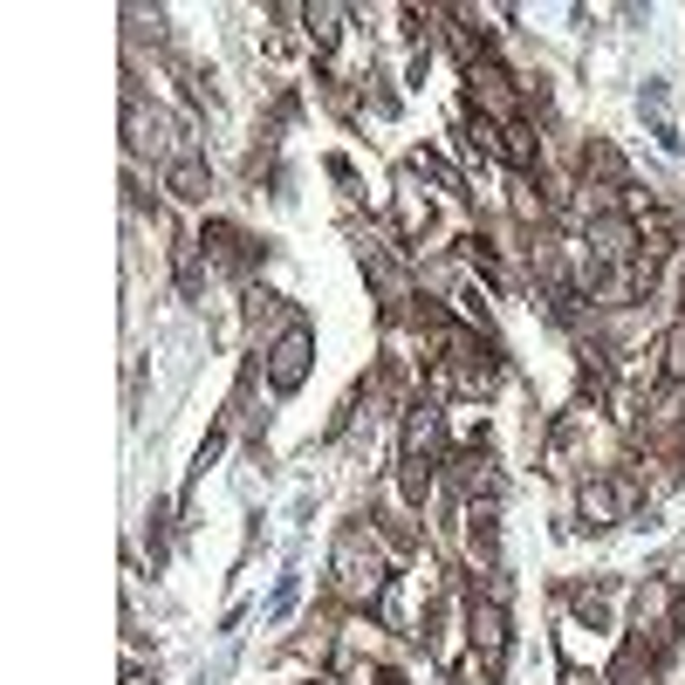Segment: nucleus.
I'll list each match as a JSON object with an SVG mask.
<instances>
[{
    "instance_id": "f257e3e1",
    "label": "nucleus",
    "mask_w": 685,
    "mask_h": 685,
    "mask_svg": "<svg viewBox=\"0 0 685 685\" xmlns=\"http://www.w3.org/2000/svg\"><path fill=\"white\" fill-rule=\"evenodd\" d=\"M330 570H336V590H343V596H356V603L377 596V590H384V555H377L371 528H350V535L336 542V562H330Z\"/></svg>"
},
{
    "instance_id": "f03ea898",
    "label": "nucleus",
    "mask_w": 685,
    "mask_h": 685,
    "mask_svg": "<svg viewBox=\"0 0 685 685\" xmlns=\"http://www.w3.org/2000/svg\"><path fill=\"white\" fill-rule=\"evenodd\" d=\"M302 371H309V330H289V336L274 343V356H268V384L274 391H295Z\"/></svg>"
},
{
    "instance_id": "7ed1b4c3",
    "label": "nucleus",
    "mask_w": 685,
    "mask_h": 685,
    "mask_svg": "<svg viewBox=\"0 0 685 685\" xmlns=\"http://www.w3.org/2000/svg\"><path fill=\"white\" fill-rule=\"evenodd\" d=\"M583 514H590V528H617V521L631 514V487H583Z\"/></svg>"
},
{
    "instance_id": "20e7f679",
    "label": "nucleus",
    "mask_w": 685,
    "mask_h": 685,
    "mask_svg": "<svg viewBox=\"0 0 685 685\" xmlns=\"http://www.w3.org/2000/svg\"><path fill=\"white\" fill-rule=\"evenodd\" d=\"M473 97L487 103L501 124H514V90H507V75H501L494 62H473Z\"/></svg>"
},
{
    "instance_id": "39448f33",
    "label": "nucleus",
    "mask_w": 685,
    "mask_h": 685,
    "mask_svg": "<svg viewBox=\"0 0 685 685\" xmlns=\"http://www.w3.org/2000/svg\"><path fill=\"white\" fill-rule=\"evenodd\" d=\"M473 637H480V652H487V665H501V652H507V617H501V603H480V611H473Z\"/></svg>"
},
{
    "instance_id": "423d86ee",
    "label": "nucleus",
    "mask_w": 685,
    "mask_h": 685,
    "mask_svg": "<svg viewBox=\"0 0 685 685\" xmlns=\"http://www.w3.org/2000/svg\"><path fill=\"white\" fill-rule=\"evenodd\" d=\"M432 446H439V419H432V412H412V425H405V460L419 466Z\"/></svg>"
},
{
    "instance_id": "0eeeda50",
    "label": "nucleus",
    "mask_w": 685,
    "mask_h": 685,
    "mask_svg": "<svg viewBox=\"0 0 685 685\" xmlns=\"http://www.w3.org/2000/svg\"><path fill=\"white\" fill-rule=\"evenodd\" d=\"M172 192H179V199H206V192H213L206 165H199V158H185V165H172Z\"/></svg>"
},
{
    "instance_id": "6e6552de",
    "label": "nucleus",
    "mask_w": 685,
    "mask_h": 685,
    "mask_svg": "<svg viewBox=\"0 0 685 685\" xmlns=\"http://www.w3.org/2000/svg\"><path fill=\"white\" fill-rule=\"evenodd\" d=\"M658 356H665V371H672V377H685V322L658 336Z\"/></svg>"
},
{
    "instance_id": "1a4fd4ad",
    "label": "nucleus",
    "mask_w": 685,
    "mask_h": 685,
    "mask_svg": "<svg viewBox=\"0 0 685 685\" xmlns=\"http://www.w3.org/2000/svg\"><path fill=\"white\" fill-rule=\"evenodd\" d=\"M562 685H596V678H590V672H570V678H562Z\"/></svg>"
}]
</instances>
